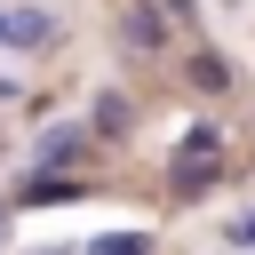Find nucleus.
<instances>
[{
  "mask_svg": "<svg viewBox=\"0 0 255 255\" xmlns=\"http://www.w3.org/2000/svg\"><path fill=\"white\" fill-rule=\"evenodd\" d=\"M231 247H255V215H239V223H231Z\"/></svg>",
  "mask_w": 255,
  "mask_h": 255,
  "instance_id": "1a4fd4ad",
  "label": "nucleus"
},
{
  "mask_svg": "<svg viewBox=\"0 0 255 255\" xmlns=\"http://www.w3.org/2000/svg\"><path fill=\"white\" fill-rule=\"evenodd\" d=\"M88 128H96V135H120V128H128V96H96Z\"/></svg>",
  "mask_w": 255,
  "mask_h": 255,
  "instance_id": "0eeeda50",
  "label": "nucleus"
},
{
  "mask_svg": "<svg viewBox=\"0 0 255 255\" xmlns=\"http://www.w3.org/2000/svg\"><path fill=\"white\" fill-rule=\"evenodd\" d=\"M0 40H8V16H0Z\"/></svg>",
  "mask_w": 255,
  "mask_h": 255,
  "instance_id": "9d476101",
  "label": "nucleus"
},
{
  "mask_svg": "<svg viewBox=\"0 0 255 255\" xmlns=\"http://www.w3.org/2000/svg\"><path fill=\"white\" fill-rule=\"evenodd\" d=\"M88 255H151V239H143V231H104Z\"/></svg>",
  "mask_w": 255,
  "mask_h": 255,
  "instance_id": "6e6552de",
  "label": "nucleus"
},
{
  "mask_svg": "<svg viewBox=\"0 0 255 255\" xmlns=\"http://www.w3.org/2000/svg\"><path fill=\"white\" fill-rule=\"evenodd\" d=\"M120 40H128L135 56H143V48H159V16H151V8H135V16L120 24Z\"/></svg>",
  "mask_w": 255,
  "mask_h": 255,
  "instance_id": "423d86ee",
  "label": "nucleus"
},
{
  "mask_svg": "<svg viewBox=\"0 0 255 255\" xmlns=\"http://www.w3.org/2000/svg\"><path fill=\"white\" fill-rule=\"evenodd\" d=\"M215 175H223V128H207V120H199V128L175 143V159H167V183L191 199V191H207Z\"/></svg>",
  "mask_w": 255,
  "mask_h": 255,
  "instance_id": "f257e3e1",
  "label": "nucleus"
},
{
  "mask_svg": "<svg viewBox=\"0 0 255 255\" xmlns=\"http://www.w3.org/2000/svg\"><path fill=\"white\" fill-rule=\"evenodd\" d=\"M72 199H80L72 167H32V175H24V191H16V207H72Z\"/></svg>",
  "mask_w": 255,
  "mask_h": 255,
  "instance_id": "f03ea898",
  "label": "nucleus"
},
{
  "mask_svg": "<svg viewBox=\"0 0 255 255\" xmlns=\"http://www.w3.org/2000/svg\"><path fill=\"white\" fill-rule=\"evenodd\" d=\"M8 40H16V48H40V40H48V8H16V16H8Z\"/></svg>",
  "mask_w": 255,
  "mask_h": 255,
  "instance_id": "39448f33",
  "label": "nucleus"
},
{
  "mask_svg": "<svg viewBox=\"0 0 255 255\" xmlns=\"http://www.w3.org/2000/svg\"><path fill=\"white\" fill-rule=\"evenodd\" d=\"M0 223H8V207H0Z\"/></svg>",
  "mask_w": 255,
  "mask_h": 255,
  "instance_id": "9b49d317",
  "label": "nucleus"
},
{
  "mask_svg": "<svg viewBox=\"0 0 255 255\" xmlns=\"http://www.w3.org/2000/svg\"><path fill=\"white\" fill-rule=\"evenodd\" d=\"M80 151H88L80 128H48V135H40V167H80Z\"/></svg>",
  "mask_w": 255,
  "mask_h": 255,
  "instance_id": "7ed1b4c3",
  "label": "nucleus"
},
{
  "mask_svg": "<svg viewBox=\"0 0 255 255\" xmlns=\"http://www.w3.org/2000/svg\"><path fill=\"white\" fill-rule=\"evenodd\" d=\"M191 88H199V96H223V88H231V64H223L215 48H199V56H191Z\"/></svg>",
  "mask_w": 255,
  "mask_h": 255,
  "instance_id": "20e7f679",
  "label": "nucleus"
}]
</instances>
